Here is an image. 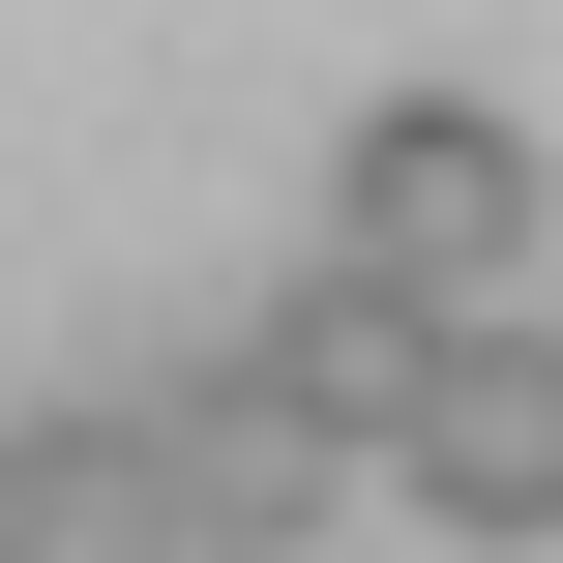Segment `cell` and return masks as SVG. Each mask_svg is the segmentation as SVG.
<instances>
[{
    "label": "cell",
    "instance_id": "obj_1",
    "mask_svg": "<svg viewBox=\"0 0 563 563\" xmlns=\"http://www.w3.org/2000/svg\"><path fill=\"white\" fill-rule=\"evenodd\" d=\"M534 119L505 89H356L327 119V267H386V297H445V327H505V267H534Z\"/></svg>",
    "mask_w": 563,
    "mask_h": 563
},
{
    "label": "cell",
    "instance_id": "obj_2",
    "mask_svg": "<svg viewBox=\"0 0 563 563\" xmlns=\"http://www.w3.org/2000/svg\"><path fill=\"white\" fill-rule=\"evenodd\" d=\"M445 356H475V327H445V297H386V267H297V297L238 327V386H267L297 445H356V475H386V445L445 416Z\"/></svg>",
    "mask_w": 563,
    "mask_h": 563
},
{
    "label": "cell",
    "instance_id": "obj_3",
    "mask_svg": "<svg viewBox=\"0 0 563 563\" xmlns=\"http://www.w3.org/2000/svg\"><path fill=\"white\" fill-rule=\"evenodd\" d=\"M0 563H208V505H178V416H148V386H59V416H0Z\"/></svg>",
    "mask_w": 563,
    "mask_h": 563
},
{
    "label": "cell",
    "instance_id": "obj_4",
    "mask_svg": "<svg viewBox=\"0 0 563 563\" xmlns=\"http://www.w3.org/2000/svg\"><path fill=\"white\" fill-rule=\"evenodd\" d=\"M386 505L416 534H563V327H475L445 356V416L386 445Z\"/></svg>",
    "mask_w": 563,
    "mask_h": 563
},
{
    "label": "cell",
    "instance_id": "obj_5",
    "mask_svg": "<svg viewBox=\"0 0 563 563\" xmlns=\"http://www.w3.org/2000/svg\"><path fill=\"white\" fill-rule=\"evenodd\" d=\"M148 416H178V505H208V563H267V534H327V475H356V445H297V416H267L238 356H208V386H148Z\"/></svg>",
    "mask_w": 563,
    "mask_h": 563
}]
</instances>
